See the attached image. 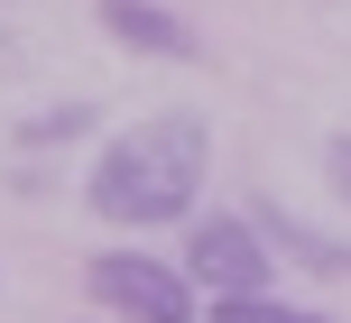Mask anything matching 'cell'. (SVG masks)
<instances>
[{"label":"cell","instance_id":"obj_2","mask_svg":"<svg viewBox=\"0 0 351 323\" xmlns=\"http://www.w3.org/2000/svg\"><path fill=\"white\" fill-rule=\"evenodd\" d=\"M185 277L204 296H259L268 277H278V268H268V231L250 213H204L185 231Z\"/></svg>","mask_w":351,"mask_h":323},{"label":"cell","instance_id":"obj_1","mask_svg":"<svg viewBox=\"0 0 351 323\" xmlns=\"http://www.w3.org/2000/svg\"><path fill=\"white\" fill-rule=\"evenodd\" d=\"M204 176H213L204 120H139V129H121V139L102 148V166H93V213L148 231V222L194 213Z\"/></svg>","mask_w":351,"mask_h":323},{"label":"cell","instance_id":"obj_6","mask_svg":"<svg viewBox=\"0 0 351 323\" xmlns=\"http://www.w3.org/2000/svg\"><path fill=\"white\" fill-rule=\"evenodd\" d=\"M213 323H333V314H305V305H287V296H213Z\"/></svg>","mask_w":351,"mask_h":323},{"label":"cell","instance_id":"obj_7","mask_svg":"<svg viewBox=\"0 0 351 323\" xmlns=\"http://www.w3.org/2000/svg\"><path fill=\"white\" fill-rule=\"evenodd\" d=\"M93 111L74 102V111H47V120H19V139H37V148H56V139H74V129H84Z\"/></svg>","mask_w":351,"mask_h":323},{"label":"cell","instance_id":"obj_8","mask_svg":"<svg viewBox=\"0 0 351 323\" xmlns=\"http://www.w3.org/2000/svg\"><path fill=\"white\" fill-rule=\"evenodd\" d=\"M324 176H333V194L351 203V129H333V139H324Z\"/></svg>","mask_w":351,"mask_h":323},{"label":"cell","instance_id":"obj_3","mask_svg":"<svg viewBox=\"0 0 351 323\" xmlns=\"http://www.w3.org/2000/svg\"><path fill=\"white\" fill-rule=\"evenodd\" d=\"M93 296L121 323H194V277H176L148 250H102L93 259Z\"/></svg>","mask_w":351,"mask_h":323},{"label":"cell","instance_id":"obj_4","mask_svg":"<svg viewBox=\"0 0 351 323\" xmlns=\"http://www.w3.org/2000/svg\"><path fill=\"white\" fill-rule=\"evenodd\" d=\"M250 222L268 231V250H287L296 268H315V277H351V240H333V231H305L287 203H250Z\"/></svg>","mask_w":351,"mask_h":323},{"label":"cell","instance_id":"obj_5","mask_svg":"<svg viewBox=\"0 0 351 323\" xmlns=\"http://www.w3.org/2000/svg\"><path fill=\"white\" fill-rule=\"evenodd\" d=\"M102 28L139 55H194V28L176 10H148V0H102Z\"/></svg>","mask_w":351,"mask_h":323}]
</instances>
